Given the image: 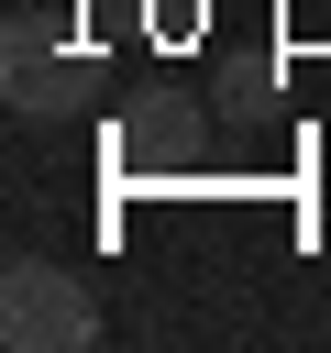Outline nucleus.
Returning <instances> with one entry per match:
<instances>
[{"mask_svg":"<svg viewBox=\"0 0 331 353\" xmlns=\"http://www.w3.org/2000/svg\"><path fill=\"white\" fill-rule=\"evenodd\" d=\"M0 342L11 353H77V342H99L88 276H66L55 254H11L0 265Z\"/></svg>","mask_w":331,"mask_h":353,"instance_id":"f257e3e1","label":"nucleus"},{"mask_svg":"<svg viewBox=\"0 0 331 353\" xmlns=\"http://www.w3.org/2000/svg\"><path fill=\"white\" fill-rule=\"evenodd\" d=\"M0 88H11V110H66V99H88V55H66L44 11H11V33H0Z\"/></svg>","mask_w":331,"mask_h":353,"instance_id":"f03ea898","label":"nucleus"}]
</instances>
